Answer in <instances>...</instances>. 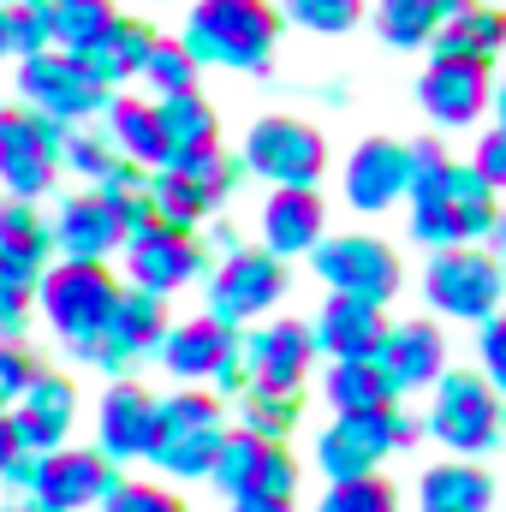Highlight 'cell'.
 <instances>
[{
	"mask_svg": "<svg viewBox=\"0 0 506 512\" xmlns=\"http://www.w3.org/2000/svg\"><path fill=\"white\" fill-rule=\"evenodd\" d=\"M167 322H173V316H167V298L137 292V286H120V298H114V310H108L102 334L90 340L84 364H90V370H102L108 382L137 376L143 364H155V346H161Z\"/></svg>",
	"mask_w": 506,
	"mask_h": 512,
	"instance_id": "14",
	"label": "cell"
},
{
	"mask_svg": "<svg viewBox=\"0 0 506 512\" xmlns=\"http://www.w3.org/2000/svg\"><path fill=\"white\" fill-rule=\"evenodd\" d=\"M239 352H245V370L256 387H304L316 376V340H310V322L304 316H262L251 328H239Z\"/></svg>",
	"mask_w": 506,
	"mask_h": 512,
	"instance_id": "19",
	"label": "cell"
},
{
	"mask_svg": "<svg viewBox=\"0 0 506 512\" xmlns=\"http://www.w3.org/2000/svg\"><path fill=\"white\" fill-rule=\"evenodd\" d=\"M411 179H417L411 143H399V137H364L346 155V167H340V197L358 215H387V209H399L411 197Z\"/></svg>",
	"mask_w": 506,
	"mask_h": 512,
	"instance_id": "16",
	"label": "cell"
},
{
	"mask_svg": "<svg viewBox=\"0 0 506 512\" xmlns=\"http://www.w3.org/2000/svg\"><path fill=\"white\" fill-rule=\"evenodd\" d=\"M376 370L387 376V387L399 399H417L429 393L435 376L447 370V334L429 322V316H411V322H387L376 346Z\"/></svg>",
	"mask_w": 506,
	"mask_h": 512,
	"instance_id": "23",
	"label": "cell"
},
{
	"mask_svg": "<svg viewBox=\"0 0 506 512\" xmlns=\"http://www.w3.org/2000/svg\"><path fill=\"white\" fill-rule=\"evenodd\" d=\"M36 280H42V268L0 256V340H30V322H36Z\"/></svg>",
	"mask_w": 506,
	"mask_h": 512,
	"instance_id": "35",
	"label": "cell"
},
{
	"mask_svg": "<svg viewBox=\"0 0 506 512\" xmlns=\"http://www.w3.org/2000/svg\"><path fill=\"white\" fill-rule=\"evenodd\" d=\"M102 131L114 137L120 161H137V167H161V126H155V102L149 96H126L114 90L108 108H102Z\"/></svg>",
	"mask_w": 506,
	"mask_h": 512,
	"instance_id": "30",
	"label": "cell"
},
{
	"mask_svg": "<svg viewBox=\"0 0 506 512\" xmlns=\"http://www.w3.org/2000/svg\"><path fill=\"white\" fill-rule=\"evenodd\" d=\"M197 60L185 54V42H167V36H155V48H149V60H143V84H149V96L161 102V96H185V90H197Z\"/></svg>",
	"mask_w": 506,
	"mask_h": 512,
	"instance_id": "41",
	"label": "cell"
},
{
	"mask_svg": "<svg viewBox=\"0 0 506 512\" xmlns=\"http://www.w3.org/2000/svg\"><path fill=\"white\" fill-rule=\"evenodd\" d=\"M60 131L54 120L30 114L24 102L18 108H0V197H18V203H42L54 197L60 185Z\"/></svg>",
	"mask_w": 506,
	"mask_h": 512,
	"instance_id": "13",
	"label": "cell"
},
{
	"mask_svg": "<svg viewBox=\"0 0 506 512\" xmlns=\"http://www.w3.org/2000/svg\"><path fill=\"white\" fill-rule=\"evenodd\" d=\"M114 161H120V149H114V137L102 131V120H84V126L60 131V167H66V173H78L84 185H96Z\"/></svg>",
	"mask_w": 506,
	"mask_h": 512,
	"instance_id": "38",
	"label": "cell"
},
{
	"mask_svg": "<svg viewBox=\"0 0 506 512\" xmlns=\"http://www.w3.org/2000/svg\"><path fill=\"white\" fill-rule=\"evenodd\" d=\"M471 167L483 173V185L506 191V126H489L483 137H477V155H471Z\"/></svg>",
	"mask_w": 506,
	"mask_h": 512,
	"instance_id": "47",
	"label": "cell"
},
{
	"mask_svg": "<svg viewBox=\"0 0 506 512\" xmlns=\"http://www.w3.org/2000/svg\"><path fill=\"white\" fill-rule=\"evenodd\" d=\"M501 286H506V256H501Z\"/></svg>",
	"mask_w": 506,
	"mask_h": 512,
	"instance_id": "54",
	"label": "cell"
},
{
	"mask_svg": "<svg viewBox=\"0 0 506 512\" xmlns=\"http://www.w3.org/2000/svg\"><path fill=\"white\" fill-rule=\"evenodd\" d=\"M233 405V423L256 435V441H292L298 423H304V387H245Z\"/></svg>",
	"mask_w": 506,
	"mask_h": 512,
	"instance_id": "31",
	"label": "cell"
},
{
	"mask_svg": "<svg viewBox=\"0 0 506 512\" xmlns=\"http://www.w3.org/2000/svg\"><path fill=\"white\" fill-rule=\"evenodd\" d=\"M292 292V262L268 256L262 245H239L203 274V310L227 328H251L262 316H274Z\"/></svg>",
	"mask_w": 506,
	"mask_h": 512,
	"instance_id": "7",
	"label": "cell"
},
{
	"mask_svg": "<svg viewBox=\"0 0 506 512\" xmlns=\"http://www.w3.org/2000/svg\"><path fill=\"white\" fill-rule=\"evenodd\" d=\"M227 429H233V411L209 387H173V393H161L155 435H149V453H143L149 477H161L173 489L209 483V465H215Z\"/></svg>",
	"mask_w": 506,
	"mask_h": 512,
	"instance_id": "2",
	"label": "cell"
},
{
	"mask_svg": "<svg viewBox=\"0 0 506 512\" xmlns=\"http://www.w3.org/2000/svg\"><path fill=\"white\" fill-rule=\"evenodd\" d=\"M24 453H30V447L18 441V429H12V417L0 411V483H6V471H12V465H18Z\"/></svg>",
	"mask_w": 506,
	"mask_h": 512,
	"instance_id": "48",
	"label": "cell"
},
{
	"mask_svg": "<svg viewBox=\"0 0 506 512\" xmlns=\"http://www.w3.org/2000/svg\"><path fill=\"white\" fill-rule=\"evenodd\" d=\"M322 399L334 417H352V411H387V405H405L387 376L376 370V358H352V364H328L322 370Z\"/></svg>",
	"mask_w": 506,
	"mask_h": 512,
	"instance_id": "32",
	"label": "cell"
},
{
	"mask_svg": "<svg viewBox=\"0 0 506 512\" xmlns=\"http://www.w3.org/2000/svg\"><path fill=\"white\" fill-rule=\"evenodd\" d=\"M483 251H489V256H506V209L489 221V233H483Z\"/></svg>",
	"mask_w": 506,
	"mask_h": 512,
	"instance_id": "51",
	"label": "cell"
},
{
	"mask_svg": "<svg viewBox=\"0 0 506 512\" xmlns=\"http://www.w3.org/2000/svg\"><path fill=\"white\" fill-rule=\"evenodd\" d=\"M149 48H155L149 18H120V12H114V18L102 24V36H90V42L78 48V60H84V72L114 96V90H126L131 78H143Z\"/></svg>",
	"mask_w": 506,
	"mask_h": 512,
	"instance_id": "27",
	"label": "cell"
},
{
	"mask_svg": "<svg viewBox=\"0 0 506 512\" xmlns=\"http://www.w3.org/2000/svg\"><path fill=\"white\" fill-rule=\"evenodd\" d=\"M0 256L30 262V268H48L54 262V233H48V209L42 203L0 197Z\"/></svg>",
	"mask_w": 506,
	"mask_h": 512,
	"instance_id": "33",
	"label": "cell"
},
{
	"mask_svg": "<svg viewBox=\"0 0 506 512\" xmlns=\"http://www.w3.org/2000/svg\"><path fill=\"white\" fill-rule=\"evenodd\" d=\"M155 126H161V155H167L161 167H179V161H197V155L221 149V114L197 90L161 96L155 102Z\"/></svg>",
	"mask_w": 506,
	"mask_h": 512,
	"instance_id": "28",
	"label": "cell"
},
{
	"mask_svg": "<svg viewBox=\"0 0 506 512\" xmlns=\"http://www.w3.org/2000/svg\"><path fill=\"white\" fill-rule=\"evenodd\" d=\"M423 304L447 322H489L506 304L501 286V256H489L483 245H453V251H429L423 262Z\"/></svg>",
	"mask_w": 506,
	"mask_h": 512,
	"instance_id": "9",
	"label": "cell"
},
{
	"mask_svg": "<svg viewBox=\"0 0 506 512\" xmlns=\"http://www.w3.org/2000/svg\"><path fill=\"white\" fill-rule=\"evenodd\" d=\"M120 286H126V280H120L108 262H48L42 280H36V316H42V328L84 364V352H90V340L102 334V322H108Z\"/></svg>",
	"mask_w": 506,
	"mask_h": 512,
	"instance_id": "6",
	"label": "cell"
},
{
	"mask_svg": "<svg viewBox=\"0 0 506 512\" xmlns=\"http://www.w3.org/2000/svg\"><path fill=\"white\" fill-rule=\"evenodd\" d=\"M501 507V483L489 465L477 459H435L417 471V489H411V512H495Z\"/></svg>",
	"mask_w": 506,
	"mask_h": 512,
	"instance_id": "26",
	"label": "cell"
},
{
	"mask_svg": "<svg viewBox=\"0 0 506 512\" xmlns=\"http://www.w3.org/2000/svg\"><path fill=\"white\" fill-rule=\"evenodd\" d=\"M441 30V12L429 0H381L376 6V36L387 48H429Z\"/></svg>",
	"mask_w": 506,
	"mask_h": 512,
	"instance_id": "37",
	"label": "cell"
},
{
	"mask_svg": "<svg viewBox=\"0 0 506 512\" xmlns=\"http://www.w3.org/2000/svg\"><path fill=\"white\" fill-rule=\"evenodd\" d=\"M120 262H126V286L155 292V298H173L185 286H203V274L215 268L197 233H179V227H161V221L131 227L126 245H120Z\"/></svg>",
	"mask_w": 506,
	"mask_h": 512,
	"instance_id": "15",
	"label": "cell"
},
{
	"mask_svg": "<svg viewBox=\"0 0 506 512\" xmlns=\"http://www.w3.org/2000/svg\"><path fill=\"white\" fill-rule=\"evenodd\" d=\"M310 512H405V495L387 483V471H376V477H352V483H322Z\"/></svg>",
	"mask_w": 506,
	"mask_h": 512,
	"instance_id": "36",
	"label": "cell"
},
{
	"mask_svg": "<svg viewBox=\"0 0 506 512\" xmlns=\"http://www.w3.org/2000/svg\"><path fill=\"white\" fill-rule=\"evenodd\" d=\"M256 233H262V251L292 262V256H310L328 239V203L322 191H292V185H274L256 209Z\"/></svg>",
	"mask_w": 506,
	"mask_h": 512,
	"instance_id": "24",
	"label": "cell"
},
{
	"mask_svg": "<svg viewBox=\"0 0 506 512\" xmlns=\"http://www.w3.org/2000/svg\"><path fill=\"white\" fill-rule=\"evenodd\" d=\"M489 114H495V126H506V72H501V84H495V96H489Z\"/></svg>",
	"mask_w": 506,
	"mask_h": 512,
	"instance_id": "52",
	"label": "cell"
},
{
	"mask_svg": "<svg viewBox=\"0 0 506 512\" xmlns=\"http://www.w3.org/2000/svg\"><path fill=\"white\" fill-rule=\"evenodd\" d=\"M405 209H411V239L423 251H453V245H483L489 221L501 215V191L483 185V173L471 161L441 155V161L417 167Z\"/></svg>",
	"mask_w": 506,
	"mask_h": 512,
	"instance_id": "1",
	"label": "cell"
},
{
	"mask_svg": "<svg viewBox=\"0 0 506 512\" xmlns=\"http://www.w3.org/2000/svg\"><path fill=\"white\" fill-rule=\"evenodd\" d=\"M471 370L506 399V304L489 322H477V364H471Z\"/></svg>",
	"mask_w": 506,
	"mask_h": 512,
	"instance_id": "46",
	"label": "cell"
},
{
	"mask_svg": "<svg viewBox=\"0 0 506 512\" xmlns=\"http://www.w3.org/2000/svg\"><path fill=\"white\" fill-rule=\"evenodd\" d=\"M310 268L328 292L340 298H364V304H393V292L405 286V262L399 251L376 239V233H328L316 251H310Z\"/></svg>",
	"mask_w": 506,
	"mask_h": 512,
	"instance_id": "12",
	"label": "cell"
},
{
	"mask_svg": "<svg viewBox=\"0 0 506 512\" xmlns=\"http://www.w3.org/2000/svg\"><path fill=\"white\" fill-rule=\"evenodd\" d=\"M423 441V423L405 411V405H387V411H352V417H334L316 447H310V465L322 483H352V477H376L387 471V459L411 453Z\"/></svg>",
	"mask_w": 506,
	"mask_h": 512,
	"instance_id": "5",
	"label": "cell"
},
{
	"mask_svg": "<svg viewBox=\"0 0 506 512\" xmlns=\"http://www.w3.org/2000/svg\"><path fill=\"white\" fill-rule=\"evenodd\" d=\"M227 512H298V501H268V495H239V501H227Z\"/></svg>",
	"mask_w": 506,
	"mask_h": 512,
	"instance_id": "49",
	"label": "cell"
},
{
	"mask_svg": "<svg viewBox=\"0 0 506 512\" xmlns=\"http://www.w3.org/2000/svg\"><path fill=\"white\" fill-rule=\"evenodd\" d=\"M114 18V0H48V30H54V48L78 54L90 36H102V24Z\"/></svg>",
	"mask_w": 506,
	"mask_h": 512,
	"instance_id": "40",
	"label": "cell"
},
{
	"mask_svg": "<svg viewBox=\"0 0 506 512\" xmlns=\"http://www.w3.org/2000/svg\"><path fill=\"white\" fill-rule=\"evenodd\" d=\"M179 42L197 66L262 78L274 66V48H280V12L268 0H197L185 12Z\"/></svg>",
	"mask_w": 506,
	"mask_h": 512,
	"instance_id": "4",
	"label": "cell"
},
{
	"mask_svg": "<svg viewBox=\"0 0 506 512\" xmlns=\"http://www.w3.org/2000/svg\"><path fill=\"white\" fill-rule=\"evenodd\" d=\"M495 96V72L483 60H453V54H429L423 78H417V102L429 114V126L441 131H465L489 114Z\"/></svg>",
	"mask_w": 506,
	"mask_h": 512,
	"instance_id": "20",
	"label": "cell"
},
{
	"mask_svg": "<svg viewBox=\"0 0 506 512\" xmlns=\"http://www.w3.org/2000/svg\"><path fill=\"white\" fill-rule=\"evenodd\" d=\"M36 370H42V352L30 340H0V411L18 405V393L36 382Z\"/></svg>",
	"mask_w": 506,
	"mask_h": 512,
	"instance_id": "45",
	"label": "cell"
},
{
	"mask_svg": "<svg viewBox=\"0 0 506 512\" xmlns=\"http://www.w3.org/2000/svg\"><path fill=\"white\" fill-rule=\"evenodd\" d=\"M245 173L262 179L268 191L274 185H292V191H316L322 173H328V137L310 126V120H292V114H262L245 131V149H239Z\"/></svg>",
	"mask_w": 506,
	"mask_h": 512,
	"instance_id": "10",
	"label": "cell"
},
{
	"mask_svg": "<svg viewBox=\"0 0 506 512\" xmlns=\"http://www.w3.org/2000/svg\"><path fill=\"white\" fill-rule=\"evenodd\" d=\"M233 340H239V328H227L209 310H197L185 322H167V334L155 346V370L173 387H209L215 370H221V358L233 352Z\"/></svg>",
	"mask_w": 506,
	"mask_h": 512,
	"instance_id": "22",
	"label": "cell"
},
{
	"mask_svg": "<svg viewBox=\"0 0 506 512\" xmlns=\"http://www.w3.org/2000/svg\"><path fill=\"white\" fill-rule=\"evenodd\" d=\"M0 512H48L36 495H24V489H0Z\"/></svg>",
	"mask_w": 506,
	"mask_h": 512,
	"instance_id": "50",
	"label": "cell"
},
{
	"mask_svg": "<svg viewBox=\"0 0 506 512\" xmlns=\"http://www.w3.org/2000/svg\"><path fill=\"white\" fill-rule=\"evenodd\" d=\"M0 48H6L12 60L54 48V30H48V0H0Z\"/></svg>",
	"mask_w": 506,
	"mask_h": 512,
	"instance_id": "39",
	"label": "cell"
},
{
	"mask_svg": "<svg viewBox=\"0 0 506 512\" xmlns=\"http://www.w3.org/2000/svg\"><path fill=\"white\" fill-rule=\"evenodd\" d=\"M149 173L155 167H137V161H114L102 179H96V191L126 215V227H143L149 221Z\"/></svg>",
	"mask_w": 506,
	"mask_h": 512,
	"instance_id": "44",
	"label": "cell"
},
{
	"mask_svg": "<svg viewBox=\"0 0 506 512\" xmlns=\"http://www.w3.org/2000/svg\"><path fill=\"white\" fill-rule=\"evenodd\" d=\"M6 417H12V429H18V441L30 453H54V447H72L78 417H84V393H78V382L66 370H48L42 364L36 382L18 393V405Z\"/></svg>",
	"mask_w": 506,
	"mask_h": 512,
	"instance_id": "21",
	"label": "cell"
},
{
	"mask_svg": "<svg viewBox=\"0 0 506 512\" xmlns=\"http://www.w3.org/2000/svg\"><path fill=\"white\" fill-rule=\"evenodd\" d=\"M96 512H197L173 483H161V477H126L120 471V483L108 489V501Z\"/></svg>",
	"mask_w": 506,
	"mask_h": 512,
	"instance_id": "42",
	"label": "cell"
},
{
	"mask_svg": "<svg viewBox=\"0 0 506 512\" xmlns=\"http://www.w3.org/2000/svg\"><path fill=\"white\" fill-rule=\"evenodd\" d=\"M0 60H6V48H0Z\"/></svg>",
	"mask_w": 506,
	"mask_h": 512,
	"instance_id": "55",
	"label": "cell"
},
{
	"mask_svg": "<svg viewBox=\"0 0 506 512\" xmlns=\"http://www.w3.org/2000/svg\"><path fill=\"white\" fill-rule=\"evenodd\" d=\"M423 435L447 453V459H477L489 465L495 453H506V399L483 382L471 364H447L435 387H429V405H423Z\"/></svg>",
	"mask_w": 506,
	"mask_h": 512,
	"instance_id": "3",
	"label": "cell"
},
{
	"mask_svg": "<svg viewBox=\"0 0 506 512\" xmlns=\"http://www.w3.org/2000/svg\"><path fill=\"white\" fill-rule=\"evenodd\" d=\"M280 24H298L310 36H346L364 18V0H280Z\"/></svg>",
	"mask_w": 506,
	"mask_h": 512,
	"instance_id": "43",
	"label": "cell"
},
{
	"mask_svg": "<svg viewBox=\"0 0 506 512\" xmlns=\"http://www.w3.org/2000/svg\"><path fill=\"white\" fill-rule=\"evenodd\" d=\"M48 233H54V262H114L131 227L96 185H84V191H66L54 203Z\"/></svg>",
	"mask_w": 506,
	"mask_h": 512,
	"instance_id": "18",
	"label": "cell"
},
{
	"mask_svg": "<svg viewBox=\"0 0 506 512\" xmlns=\"http://www.w3.org/2000/svg\"><path fill=\"white\" fill-rule=\"evenodd\" d=\"M262 447H268V441H256V435H245V429L233 423L227 441H221V453H215V465H209V489L227 495V501L251 495L256 489V465H262Z\"/></svg>",
	"mask_w": 506,
	"mask_h": 512,
	"instance_id": "34",
	"label": "cell"
},
{
	"mask_svg": "<svg viewBox=\"0 0 506 512\" xmlns=\"http://www.w3.org/2000/svg\"><path fill=\"white\" fill-rule=\"evenodd\" d=\"M429 6H435V12H441V18H453V12H465V6H471V0H429Z\"/></svg>",
	"mask_w": 506,
	"mask_h": 512,
	"instance_id": "53",
	"label": "cell"
},
{
	"mask_svg": "<svg viewBox=\"0 0 506 512\" xmlns=\"http://www.w3.org/2000/svg\"><path fill=\"white\" fill-rule=\"evenodd\" d=\"M381 334H387V310H381V304H364V298H340V292H328L322 310L310 316L316 358H328V364L376 358Z\"/></svg>",
	"mask_w": 506,
	"mask_h": 512,
	"instance_id": "25",
	"label": "cell"
},
{
	"mask_svg": "<svg viewBox=\"0 0 506 512\" xmlns=\"http://www.w3.org/2000/svg\"><path fill=\"white\" fill-rule=\"evenodd\" d=\"M155 405H161V393L149 382H137V376H120V382L102 387V399H96V423H90V447L108 459V465H143V453H149V435H155Z\"/></svg>",
	"mask_w": 506,
	"mask_h": 512,
	"instance_id": "17",
	"label": "cell"
},
{
	"mask_svg": "<svg viewBox=\"0 0 506 512\" xmlns=\"http://www.w3.org/2000/svg\"><path fill=\"white\" fill-rule=\"evenodd\" d=\"M114 483L120 465H108L96 447H54V453H24L0 489H24L48 512H96Z\"/></svg>",
	"mask_w": 506,
	"mask_h": 512,
	"instance_id": "8",
	"label": "cell"
},
{
	"mask_svg": "<svg viewBox=\"0 0 506 512\" xmlns=\"http://www.w3.org/2000/svg\"><path fill=\"white\" fill-rule=\"evenodd\" d=\"M429 48H435V54H453V60H483V66H495L506 54V12L471 0L465 12L441 18V30H435Z\"/></svg>",
	"mask_w": 506,
	"mask_h": 512,
	"instance_id": "29",
	"label": "cell"
},
{
	"mask_svg": "<svg viewBox=\"0 0 506 512\" xmlns=\"http://www.w3.org/2000/svg\"><path fill=\"white\" fill-rule=\"evenodd\" d=\"M18 102L54 126H84V120H102L108 108V90L84 72L78 54L66 48H42V54H24L18 60Z\"/></svg>",
	"mask_w": 506,
	"mask_h": 512,
	"instance_id": "11",
	"label": "cell"
}]
</instances>
